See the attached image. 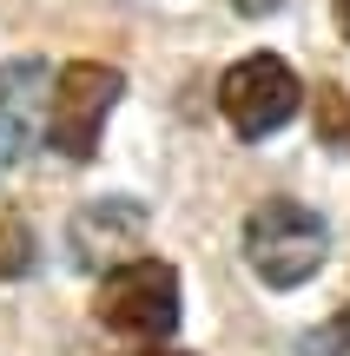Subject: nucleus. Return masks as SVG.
Returning <instances> with one entry per match:
<instances>
[{
  "instance_id": "f03ea898",
  "label": "nucleus",
  "mask_w": 350,
  "mask_h": 356,
  "mask_svg": "<svg viewBox=\"0 0 350 356\" xmlns=\"http://www.w3.org/2000/svg\"><path fill=\"white\" fill-rule=\"evenodd\" d=\"M126 92V73L106 60H73L53 79V106H47V145L60 159H93L100 152V126Z\"/></svg>"
},
{
  "instance_id": "6e6552de",
  "label": "nucleus",
  "mask_w": 350,
  "mask_h": 356,
  "mask_svg": "<svg viewBox=\"0 0 350 356\" xmlns=\"http://www.w3.org/2000/svg\"><path fill=\"white\" fill-rule=\"evenodd\" d=\"M33 270V231L26 218H7L0 225V277H26Z\"/></svg>"
},
{
  "instance_id": "20e7f679",
  "label": "nucleus",
  "mask_w": 350,
  "mask_h": 356,
  "mask_svg": "<svg viewBox=\"0 0 350 356\" xmlns=\"http://www.w3.org/2000/svg\"><path fill=\"white\" fill-rule=\"evenodd\" d=\"M298 106H304V86L278 53H245L218 79V113H225V126L238 139H271L278 126H291Z\"/></svg>"
},
{
  "instance_id": "0eeeda50",
  "label": "nucleus",
  "mask_w": 350,
  "mask_h": 356,
  "mask_svg": "<svg viewBox=\"0 0 350 356\" xmlns=\"http://www.w3.org/2000/svg\"><path fill=\"white\" fill-rule=\"evenodd\" d=\"M317 139L350 152V92L344 86H324V92H317Z\"/></svg>"
},
{
  "instance_id": "f8f14e48",
  "label": "nucleus",
  "mask_w": 350,
  "mask_h": 356,
  "mask_svg": "<svg viewBox=\"0 0 350 356\" xmlns=\"http://www.w3.org/2000/svg\"><path fill=\"white\" fill-rule=\"evenodd\" d=\"M152 356H172V350H152Z\"/></svg>"
},
{
  "instance_id": "1a4fd4ad",
  "label": "nucleus",
  "mask_w": 350,
  "mask_h": 356,
  "mask_svg": "<svg viewBox=\"0 0 350 356\" xmlns=\"http://www.w3.org/2000/svg\"><path fill=\"white\" fill-rule=\"evenodd\" d=\"M298 356H350V310H337L331 323H317V330L298 343Z\"/></svg>"
},
{
  "instance_id": "f257e3e1",
  "label": "nucleus",
  "mask_w": 350,
  "mask_h": 356,
  "mask_svg": "<svg viewBox=\"0 0 350 356\" xmlns=\"http://www.w3.org/2000/svg\"><path fill=\"white\" fill-rule=\"evenodd\" d=\"M324 251H331L324 218L304 211V204H291V198L258 204L251 225H245V257H251V270H258L271 291H298V284H311L317 264H324Z\"/></svg>"
},
{
  "instance_id": "423d86ee",
  "label": "nucleus",
  "mask_w": 350,
  "mask_h": 356,
  "mask_svg": "<svg viewBox=\"0 0 350 356\" xmlns=\"http://www.w3.org/2000/svg\"><path fill=\"white\" fill-rule=\"evenodd\" d=\"M40 92H47V66L40 60H13L0 73V159L7 165H26L40 145V119H47Z\"/></svg>"
},
{
  "instance_id": "7ed1b4c3",
  "label": "nucleus",
  "mask_w": 350,
  "mask_h": 356,
  "mask_svg": "<svg viewBox=\"0 0 350 356\" xmlns=\"http://www.w3.org/2000/svg\"><path fill=\"white\" fill-rule=\"evenodd\" d=\"M100 323L119 337H172L179 330V270L166 257H132V264L106 270L100 284Z\"/></svg>"
},
{
  "instance_id": "39448f33",
  "label": "nucleus",
  "mask_w": 350,
  "mask_h": 356,
  "mask_svg": "<svg viewBox=\"0 0 350 356\" xmlns=\"http://www.w3.org/2000/svg\"><path fill=\"white\" fill-rule=\"evenodd\" d=\"M139 231H145V211L132 198H93L73 218V257L86 270H119V264H132Z\"/></svg>"
},
{
  "instance_id": "9d476101",
  "label": "nucleus",
  "mask_w": 350,
  "mask_h": 356,
  "mask_svg": "<svg viewBox=\"0 0 350 356\" xmlns=\"http://www.w3.org/2000/svg\"><path fill=\"white\" fill-rule=\"evenodd\" d=\"M238 13H251V20H258V13H271V7H285V0H232Z\"/></svg>"
},
{
  "instance_id": "9b49d317",
  "label": "nucleus",
  "mask_w": 350,
  "mask_h": 356,
  "mask_svg": "<svg viewBox=\"0 0 350 356\" xmlns=\"http://www.w3.org/2000/svg\"><path fill=\"white\" fill-rule=\"evenodd\" d=\"M337 26H344V33H350V0H337Z\"/></svg>"
}]
</instances>
